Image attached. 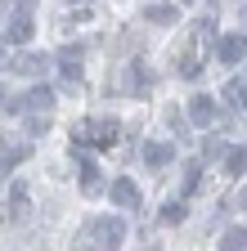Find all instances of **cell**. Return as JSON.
<instances>
[{
	"label": "cell",
	"instance_id": "6da1fadb",
	"mask_svg": "<svg viewBox=\"0 0 247 251\" xmlns=\"http://www.w3.org/2000/svg\"><path fill=\"white\" fill-rule=\"evenodd\" d=\"M126 242V220L121 215H99V220H90L85 233H81V247H121Z\"/></svg>",
	"mask_w": 247,
	"mask_h": 251
},
{
	"label": "cell",
	"instance_id": "7a4b0ae2",
	"mask_svg": "<svg viewBox=\"0 0 247 251\" xmlns=\"http://www.w3.org/2000/svg\"><path fill=\"white\" fill-rule=\"evenodd\" d=\"M117 135H121V126L112 121V117H95V121H85L81 126V139H95V144H117Z\"/></svg>",
	"mask_w": 247,
	"mask_h": 251
},
{
	"label": "cell",
	"instance_id": "3957f363",
	"mask_svg": "<svg viewBox=\"0 0 247 251\" xmlns=\"http://www.w3.org/2000/svg\"><path fill=\"white\" fill-rule=\"evenodd\" d=\"M171 162H175V144H162V139H148L144 144V166L148 171H162Z\"/></svg>",
	"mask_w": 247,
	"mask_h": 251
},
{
	"label": "cell",
	"instance_id": "277c9868",
	"mask_svg": "<svg viewBox=\"0 0 247 251\" xmlns=\"http://www.w3.org/2000/svg\"><path fill=\"white\" fill-rule=\"evenodd\" d=\"M27 215H32V202H27V188H23V184H14V188H9V211H5V220H9V225H23Z\"/></svg>",
	"mask_w": 247,
	"mask_h": 251
},
{
	"label": "cell",
	"instance_id": "5b68a950",
	"mask_svg": "<svg viewBox=\"0 0 247 251\" xmlns=\"http://www.w3.org/2000/svg\"><path fill=\"white\" fill-rule=\"evenodd\" d=\"M9 68H14L18 76H45V72H50V58H45V54H18Z\"/></svg>",
	"mask_w": 247,
	"mask_h": 251
},
{
	"label": "cell",
	"instance_id": "8992f818",
	"mask_svg": "<svg viewBox=\"0 0 247 251\" xmlns=\"http://www.w3.org/2000/svg\"><path fill=\"white\" fill-rule=\"evenodd\" d=\"M108 198H112L117 206H126V211H135V206H139V188H135L131 179H112V184H108Z\"/></svg>",
	"mask_w": 247,
	"mask_h": 251
},
{
	"label": "cell",
	"instance_id": "52a82bcc",
	"mask_svg": "<svg viewBox=\"0 0 247 251\" xmlns=\"http://www.w3.org/2000/svg\"><path fill=\"white\" fill-rule=\"evenodd\" d=\"M243 54H247V41H238V36H220V41H216V58L229 63V68L243 63Z\"/></svg>",
	"mask_w": 247,
	"mask_h": 251
},
{
	"label": "cell",
	"instance_id": "ba28073f",
	"mask_svg": "<svg viewBox=\"0 0 247 251\" xmlns=\"http://www.w3.org/2000/svg\"><path fill=\"white\" fill-rule=\"evenodd\" d=\"M5 41H9V45H27V41H32V18H27V9L9 18V27H5Z\"/></svg>",
	"mask_w": 247,
	"mask_h": 251
},
{
	"label": "cell",
	"instance_id": "9c48e42d",
	"mask_svg": "<svg viewBox=\"0 0 247 251\" xmlns=\"http://www.w3.org/2000/svg\"><path fill=\"white\" fill-rule=\"evenodd\" d=\"M189 121L193 126H211L216 121V103L207 99V94H193V99H189Z\"/></svg>",
	"mask_w": 247,
	"mask_h": 251
},
{
	"label": "cell",
	"instance_id": "30bf717a",
	"mask_svg": "<svg viewBox=\"0 0 247 251\" xmlns=\"http://www.w3.org/2000/svg\"><path fill=\"white\" fill-rule=\"evenodd\" d=\"M198 72H202V45H198V41H189V50L180 54V76H189V81H193Z\"/></svg>",
	"mask_w": 247,
	"mask_h": 251
},
{
	"label": "cell",
	"instance_id": "8fae6325",
	"mask_svg": "<svg viewBox=\"0 0 247 251\" xmlns=\"http://www.w3.org/2000/svg\"><path fill=\"white\" fill-rule=\"evenodd\" d=\"M18 108H23V112H50V108H54V94H50L45 85H36L27 99H18Z\"/></svg>",
	"mask_w": 247,
	"mask_h": 251
},
{
	"label": "cell",
	"instance_id": "7c38bea8",
	"mask_svg": "<svg viewBox=\"0 0 247 251\" xmlns=\"http://www.w3.org/2000/svg\"><path fill=\"white\" fill-rule=\"evenodd\" d=\"M58 72H63L68 81H81V45H68L63 54H58Z\"/></svg>",
	"mask_w": 247,
	"mask_h": 251
},
{
	"label": "cell",
	"instance_id": "4fadbf2b",
	"mask_svg": "<svg viewBox=\"0 0 247 251\" xmlns=\"http://www.w3.org/2000/svg\"><path fill=\"white\" fill-rule=\"evenodd\" d=\"M220 99H225V103H229V108H234L238 117H247V85H243V81H229Z\"/></svg>",
	"mask_w": 247,
	"mask_h": 251
},
{
	"label": "cell",
	"instance_id": "5bb4252c",
	"mask_svg": "<svg viewBox=\"0 0 247 251\" xmlns=\"http://www.w3.org/2000/svg\"><path fill=\"white\" fill-rule=\"evenodd\" d=\"M144 23L171 27V23H175V5H148V9H144Z\"/></svg>",
	"mask_w": 247,
	"mask_h": 251
},
{
	"label": "cell",
	"instance_id": "9a60e30c",
	"mask_svg": "<svg viewBox=\"0 0 247 251\" xmlns=\"http://www.w3.org/2000/svg\"><path fill=\"white\" fill-rule=\"evenodd\" d=\"M198 184H202V162H193L189 171H184V179H180V198H189Z\"/></svg>",
	"mask_w": 247,
	"mask_h": 251
},
{
	"label": "cell",
	"instance_id": "2e32d148",
	"mask_svg": "<svg viewBox=\"0 0 247 251\" xmlns=\"http://www.w3.org/2000/svg\"><path fill=\"white\" fill-rule=\"evenodd\" d=\"M99 188H104L99 166H85V171H81V193H99Z\"/></svg>",
	"mask_w": 247,
	"mask_h": 251
},
{
	"label": "cell",
	"instance_id": "e0dca14e",
	"mask_svg": "<svg viewBox=\"0 0 247 251\" xmlns=\"http://www.w3.org/2000/svg\"><path fill=\"white\" fill-rule=\"evenodd\" d=\"M243 166H247V148L225 152V171H229V175H243Z\"/></svg>",
	"mask_w": 247,
	"mask_h": 251
},
{
	"label": "cell",
	"instance_id": "ac0fdd59",
	"mask_svg": "<svg viewBox=\"0 0 247 251\" xmlns=\"http://www.w3.org/2000/svg\"><path fill=\"white\" fill-rule=\"evenodd\" d=\"M220 247H225V251H243V247H247V229H229V233L220 238Z\"/></svg>",
	"mask_w": 247,
	"mask_h": 251
},
{
	"label": "cell",
	"instance_id": "d6986e66",
	"mask_svg": "<svg viewBox=\"0 0 247 251\" xmlns=\"http://www.w3.org/2000/svg\"><path fill=\"white\" fill-rule=\"evenodd\" d=\"M184 220V198L180 202H166V211H162V225H180Z\"/></svg>",
	"mask_w": 247,
	"mask_h": 251
},
{
	"label": "cell",
	"instance_id": "ffe728a7",
	"mask_svg": "<svg viewBox=\"0 0 247 251\" xmlns=\"http://www.w3.org/2000/svg\"><path fill=\"white\" fill-rule=\"evenodd\" d=\"M14 5H18V9H32V5H36V0H14Z\"/></svg>",
	"mask_w": 247,
	"mask_h": 251
},
{
	"label": "cell",
	"instance_id": "44dd1931",
	"mask_svg": "<svg viewBox=\"0 0 247 251\" xmlns=\"http://www.w3.org/2000/svg\"><path fill=\"white\" fill-rule=\"evenodd\" d=\"M5 108H9V99H5V90H0V112H5Z\"/></svg>",
	"mask_w": 247,
	"mask_h": 251
},
{
	"label": "cell",
	"instance_id": "7402d4cb",
	"mask_svg": "<svg viewBox=\"0 0 247 251\" xmlns=\"http://www.w3.org/2000/svg\"><path fill=\"white\" fill-rule=\"evenodd\" d=\"M5 171H9V166H5V162H0V175H5Z\"/></svg>",
	"mask_w": 247,
	"mask_h": 251
},
{
	"label": "cell",
	"instance_id": "603a6c76",
	"mask_svg": "<svg viewBox=\"0 0 247 251\" xmlns=\"http://www.w3.org/2000/svg\"><path fill=\"white\" fill-rule=\"evenodd\" d=\"M0 14H5V5H0Z\"/></svg>",
	"mask_w": 247,
	"mask_h": 251
},
{
	"label": "cell",
	"instance_id": "cb8c5ba5",
	"mask_svg": "<svg viewBox=\"0 0 247 251\" xmlns=\"http://www.w3.org/2000/svg\"><path fill=\"white\" fill-rule=\"evenodd\" d=\"M77 5H81V0H77Z\"/></svg>",
	"mask_w": 247,
	"mask_h": 251
}]
</instances>
